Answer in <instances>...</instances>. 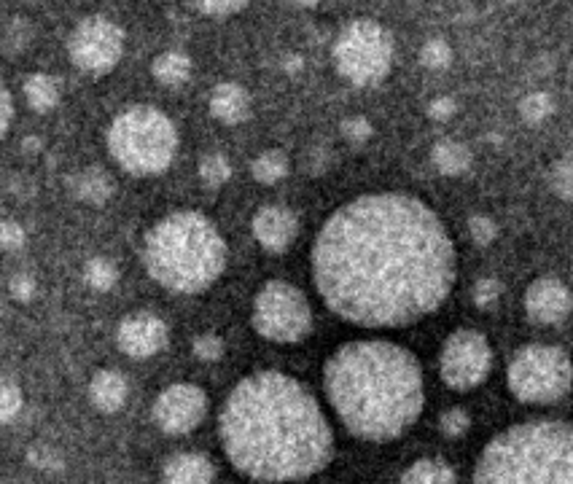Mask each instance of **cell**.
I'll list each match as a JSON object with an SVG mask.
<instances>
[{
	"mask_svg": "<svg viewBox=\"0 0 573 484\" xmlns=\"http://www.w3.org/2000/svg\"><path fill=\"white\" fill-rule=\"evenodd\" d=\"M313 277L334 315L364 329H401L442 307L455 248L442 218L412 194H364L313 242Z\"/></svg>",
	"mask_w": 573,
	"mask_h": 484,
	"instance_id": "cell-1",
	"label": "cell"
},
{
	"mask_svg": "<svg viewBox=\"0 0 573 484\" xmlns=\"http://www.w3.org/2000/svg\"><path fill=\"white\" fill-rule=\"evenodd\" d=\"M229 463L259 482H296L318 474L334 455L331 425L302 382L256 372L237 382L218 417Z\"/></svg>",
	"mask_w": 573,
	"mask_h": 484,
	"instance_id": "cell-2",
	"label": "cell"
},
{
	"mask_svg": "<svg viewBox=\"0 0 573 484\" xmlns=\"http://www.w3.org/2000/svg\"><path fill=\"white\" fill-rule=\"evenodd\" d=\"M323 388L339 423L364 441H391L423 412V372L409 350L393 342H350L331 355Z\"/></svg>",
	"mask_w": 573,
	"mask_h": 484,
	"instance_id": "cell-3",
	"label": "cell"
},
{
	"mask_svg": "<svg viewBox=\"0 0 573 484\" xmlns=\"http://www.w3.org/2000/svg\"><path fill=\"white\" fill-rule=\"evenodd\" d=\"M143 264L173 294H202L226 267V242L208 218L181 210L162 218L143 242Z\"/></svg>",
	"mask_w": 573,
	"mask_h": 484,
	"instance_id": "cell-4",
	"label": "cell"
},
{
	"mask_svg": "<svg viewBox=\"0 0 573 484\" xmlns=\"http://www.w3.org/2000/svg\"><path fill=\"white\" fill-rule=\"evenodd\" d=\"M479 484H573V425H514L495 436L474 468Z\"/></svg>",
	"mask_w": 573,
	"mask_h": 484,
	"instance_id": "cell-5",
	"label": "cell"
},
{
	"mask_svg": "<svg viewBox=\"0 0 573 484\" xmlns=\"http://www.w3.org/2000/svg\"><path fill=\"white\" fill-rule=\"evenodd\" d=\"M108 151L122 170L146 178L165 173L178 154L173 119L151 105H132L108 127Z\"/></svg>",
	"mask_w": 573,
	"mask_h": 484,
	"instance_id": "cell-6",
	"label": "cell"
},
{
	"mask_svg": "<svg viewBox=\"0 0 573 484\" xmlns=\"http://www.w3.org/2000/svg\"><path fill=\"white\" fill-rule=\"evenodd\" d=\"M331 54H334L339 76L345 81L356 87H372V84H380L391 70L393 38L380 22L356 19L339 30Z\"/></svg>",
	"mask_w": 573,
	"mask_h": 484,
	"instance_id": "cell-7",
	"label": "cell"
},
{
	"mask_svg": "<svg viewBox=\"0 0 573 484\" xmlns=\"http://www.w3.org/2000/svg\"><path fill=\"white\" fill-rule=\"evenodd\" d=\"M506 380L522 404H555L571 390V358L552 345L522 347L509 363Z\"/></svg>",
	"mask_w": 573,
	"mask_h": 484,
	"instance_id": "cell-8",
	"label": "cell"
},
{
	"mask_svg": "<svg viewBox=\"0 0 573 484\" xmlns=\"http://www.w3.org/2000/svg\"><path fill=\"white\" fill-rule=\"evenodd\" d=\"M253 329L270 342L294 345L313 329V310L299 288L270 280L253 299Z\"/></svg>",
	"mask_w": 573,
	"mask_h": 484,
	"instance_id": "cell-9",
	"label": "cell"
},
{
	"mask_svg": "<svg viewBox=\"0 0 573 484\" xmlns=\"http://www.w3.org/2000/svg\"><path fill=\"white\" fill-rule=\"evenodd\" d=\"M68 52L73 65L92 76H103L116 68L124 52L122 27L108 17H87L73 27L68 38Z\"/></svg>",
	"mask_w": 573,
	"mask_h": 484,
	"instance_id": "cell-10",
	"label": "cell"
},
{
	"mask_svg": "<svg viewBox=\"0 0 573 484\" xmlns=\"http://www.w3.org/2000/svg\"><path fill=\"white\" fill-rule=\"evenodd\" d=\"M493 366V350L479 331H455L442 347L439 372L452 390H471L482 385Z\"/></svg>",
	"mask_w": 573,
	"mask_h": 484,
	"instance_id": "cell-11",
	"label": "cell"
},
{
	"mask_svg": "<svg viewBox=\"0 0 573 484\" xmlns=\"http://www.w3.org/2000/svg\"><path fill=\"white\" fill-rule=\"evenodd\" d=\"M205 412H208L205 390L189 385V382H178V385L162 390L154 401V409H151L159 431L170 433V436H183V433L194 431L205 420Z\"/></svg>",
	"mask_w": 573,
	"mask_h": 484,
	"instance_id": "cell-12",
	"label": "cell"
},
{
	"mask_svg": "<svg viewBox=\"0 0 573 484\" xmlns=\"http://www.w3.org/2000/svg\"><path fill=\"white\" fill-rule=\"evenodd\" d=\"M116 345L130 358H151L165 350L167 323L151 312L127 315L116 329Z\"/></svg>",
	"mask_w": 573,
	"mask_h": 484,
	"instance_id": "cell-13",
	"label": "cell"
},
{
	"mask_svg": "<svg viewBox=\"0 0 573 484\" xmlns=\"http://www.w3.org/2000/svg\"><path fill=\"white\" fill-rule=\"evenodd\" d=\"M573 310V296L563 280L557 277H539L536 283H530L525 294V312L530 320H536L541 326H555L563 323Z\"/></svg>",
	"mask_w": 573,
	"mask_h": 484,
	"instance_id": "cell-14",
	"label": "cell"
},
{
	"mask_svg": "<svg viewBox=\"0 0 573 484\" xmlns=\"http://www.w3.org/2000/svg\"><path fill=\"white\" fill-rule=\"evenodd\" d=\"M296 232H299V218L294 210L283 205H267L253 216V237L259 240L264 251H288L294 245Z\"/></svg>",
	"mask_w": 573,
	"mask_h": 484,
	"instance_id": "cell-15",
	"label": "cell"
},
{
	"mask_svg": "<svg viewBox=\"0 0 573 484\" xmlns=\"http://www.w3.org/2000/svg\"><path fill=\"white\" fill-rule=\"evenodd\" d=\"M210 113L221 124H243L251 116V97L235 81H224L210 92Z\"/></svg>",
	"mask_w": 573,
	"mask_h": 484,
	"instance_id": "cell-16",
	"label": "cell"
},
{
	"mask_svg": "<svg viewBox=\"0 0 573 484\" xmlns=\"http://www.w3.org/2000/svg\"><path fill=\"white\" fill-rule=\"evenodd\" d=\"M89 401L100 412H119L127 401V380L113 369L97 372L89 382Z\"/></svg>",
	"mask_w": 573,
	"mask_h": 484,
	"instance_id": "cell-17",
	"label": "cell"
},
{
	"mask_svg": "<svg viewBox=\"0 0 573 484\" xmlns=\"http://www.w3.org/2000/svg\"><path fill=\"white\" fill-rule=\"evenodd\" d=\"M162 479L165 482H213L216 468L200 452H183L167 460L162 468Z\"/></svg>",
	"mask_w": 573,
	"mask_h": 484,
	"instance_id": "cell-18",
	"label": "cell"
},
{
	"mask_svg": "<svg viewBox=\"0 0 573 484\" xmlns=\"http://www.w3.org/2000/svg\"><path fill=\"white\" fill-rule=\"evenodd\" d=\"M113 189H116V183L103 167H87L73 181V194L87 205H105L113 197Z\"/></svg>",
	"mask_w": 573,
	"mask_h": 484,
	"instance_id": "cell-19",
	"label": "cell"
},
{
	"mask_svg": "<svg viewBox=\"0 0 573 484\" xmlns=\"http://www.w3.org/2000/svg\"><path fill=\"white\" fill-rule=\"evenodd\" d=\"M431 162L442 175H463L471 167V151L458 140H442L431 151Z\"/></svg>",
	"mask_w": 573,
	"mask_h": 484,
	"instance_id": "cell-20",
	"label": "cell"
},
{
	"mask_svg": "<svg viewBox=\"0 0 573 484\" xmlns=\"http://www.w3.org/2000/svg\"><path fill=\"white\" fill-rule=\"evenodd\" d=\"M151 73H154V78H157L162 87H181L191 76L189 54L175 52V49L173 52L159 54L154 65H151Z\"/></svg>",
	"mask_w": 573,
	"mask_h": 484,
	"instance_id": "cell-21",
	"label": "cell"
},
{
	"mask_svg": "<svg viewBox=\"0 0 573 484\" xmlns=\"http://www.w3.org/2000/svg\"><path fill=\"white\" fill-rule=\"evenodd\" d=\"M25 100L38 113L52 111L60 103V84L46 73H33L25 78Z\"/></svg>",
	"mask_w": 573,
	"mask_h": 484,
	"instance_id": "cell-22",
	"label": "cell"
},
{
	"mask_svg": "<svg viewBox=\"0 0 573 484\" xmlns=\"http://www.w3.org/2000/svg\"><path fill=\"white\" fill-rule=\"evenodd\" d=\"M288 173V156L278 148H270V151H264L253 159L251 165V175L264 186H275L286 178Z\"/></svg>",
	"mask_w": 573,
	"mask_h": 484,
	"instance_id": "cell-23",
	"label": "cell"
},
{
	"mask_svg": "<svg viewBox=\"0 0 573 484\" xmlns=\"http://www.w3.org/2000/svg\"><path fill=\"white\" fill-rule=\"evenodd\" d=\"M401 482H455V471L444 460H417L404 471Z\"/></svg>",
	"mask_w": 573,
	"mask_h": 484,
	"instance_id": "cell-24",
	"label": "cell"
},
{
	"mask_svg": "<svg viewBox=\"0 0 573 484\" xmlns=\"http://www.w3.org/2000/svg\"><path fill=\"white\" fill-rule=\"evenodd\" d=\"M84 280H87L89 288H95V291H111L116 286V280H119V269L113 264L111 259H105V256H95V259H89L84 264Z\"/></svg>",
	"mask_w": 573,
	"mask_h": 484,
	"instance_id": "cell-25",
	"label": "cell"
},
{
	"mask_svg": "<svg viewBox=\"0 0 573 484\" xmlns=\"http://www.w3.org/2000/svg\"><path fill=\"white\" fill-rule=\"evenodd\" d=\"M232 178V165L224 154H208L202 156L200 162V181L205 189H221L226 181Z\"/></svg>",
	"mask_w": 573,
	"mask_h": 484,
	"instance_id": "cell-26",
	"label": "cell"
},
{
	"mask_svg": "<svg viewBox=\"0 0 573 484\" xmlns=\"http://www.w3.org/2000/svg\"><path fill=\"white\" fill-rule=\"evenodd\" d=\"M555 111V103H552V97L547 92H530V95L522 97L520 103V116L528 124H541V121H547Z\"/></svg>",
	"mask_w": 573,
	"mask_h": 484,
	"instance_id": "cell-27",
	"label": "cell"
},
{
	"mask_svg": "<svg viewBox=\"0 0 573 484\" xmlns=\"http://www.w3.org/2000/svg\"><path fill=\"white\" fill-rule=\"evenodd\" d=\"M33 41V27L27 19H11L6 25V33H3V52L14 57V54L25 52L27 44Z\"/></svg>",
	"mask_w": 573,
	"mask_h": 484,
	"instance_id": "cell-28",
	"label": "cell"
},
{
	"mask_svg": "<svg viewBox=\"0 0 573 484\" xmlns=\"http://www.w3.org/2000/svg\"><path fill=\"white\" fill-rule=\"evenodd\" d=\"M549 186H552L557 197L565 199V202H573V154L555 162L552 173H549Z\"/></svg>",
	"mask_w": 573,
	"mask_h": 484,
	"instance_id": "cell-29",
	"label": "cell"
},
{
	"mask_svg": "<svg viewBox=\"0 0 573 484\" xmlns=\"http://www.w3.org/2000/svg\"><path fill=\"white\" fill-rule=\"evenodd\" d=\"M450 60L452 49L442 38H431V41H426L423 49H420V62H423L428 70H444L450 65Z\"/></svg>",
	"mask_w": 573,
	"mask_h": 484,
	"instance_id": "cell-30",
	"label": "cell"
},
{
	"mask_svg": "<svg viewBox=\"0 0 573 484\" xmlns=\"http://www.w3.org/2000/svg\"><path fill=\"white\" fill-rule=\"evenodd\" d=\"M22 412V390L14 380H3L0 385V420L11 423Z\"/></svg>",
	"mask_w": 573,
	"mask_h": 484,
	"instance_id": "cell-31",
	"label": "cell"
},
{
	"mask_svg": "<svg viewBox=\"0 0 573 484\" xmlns=\"http://www.w3.org/2000/svg\"><path fill=\"white\" fill-rule=\"evenodd\" d=\"M189 3L205 17H232L248 6V0H189Z\"/></svg>",
	"mask_w": 573,
	"mask_h": 484,
	"instance_id": "cell-32",
	"label": "cell"
},
{
	"mask_svg": "<svg viewBox=\"0 0 573 484\" xmlns=\"http://www.w3.org/2000/svg\"><path fill=\"white\" fill-rule=\"evenodd\" d=\"M471 425V417L466 409L461 407H452L447 409L442 417H439V428H442L444 436H450V439H458V436H463V433L469 431Z\"/></svg>",
	"mask_w": 573,
	"mask_h": 484,
	"instance_id": "cell-33",
	"label": "cell"
},
{
	"mask_svg": "<svg viewBox=\"0 0 573 484\" xmlns=\"http://www.w3.org/2000/svg\"><path fill=\"white\" fill-rule=\"evenodd\" d=\"M471 299L477 307L487 310V307H493L498 299H501V283L495 280V277H479L477 283H474V291H471Z\"/></svg>",
	"mask_w": 573,
	"mask_h": 484,
	"instance_id": "cell-34",
	"label": "cell"
},
{
	"mask_svg": "<svg viewBox=\"0 0 573 484\" xmlns=\"http://www.w3.org/2000/svg\"><path fill=\"white\" fill-rule=\"evenodd\" d=\"M27 460H30L38 471H46V474H54V471H60V468L65 466V460L60 458V452L52 450V447H30Z\"/></svg>",
	"mask_w": 573,
	"mask_h": 484,
	"instance_id": "cell-35",
	"label": "cell"
},
{
	"mask_svg": "<svg viewBox=\"0 0 573 484\" xmlns=\"http://www.w3.org/2000/svg\"><path fill=\"white\" fill-rule=\"evenodd\" d=\"M191 350H194V355H197L200 361L213 363L224 355V342H221V337H216V334H202V337L194 339Z\"/></svg>",
	"mask_w": 573,
	"mask_h": 484,
	"instance_id": "cell-36",
	"label": "cell"
},
{
	"mask_svg": "<svg viewBox=\"0 0 573 484\" xmlns=\"http://www.w3.org/2000/svg\"><path fill=\"white\" fill-rule=\"evenodd\" d=\"M342 135L353 146H361V143L372 138V121L364 119V116H350V119L342 121Z\"/></svg>",
	"mask_w": 573,
	"mask_h": 484,
	"instance_id": "cell-37",
	"label": "cell"
},
{
	"mask_svg": "<svg viewBox=\"0 0 573 484\" xmlns=\"http://www.w3.org/2000/svg\"><path fill=\"white\" fill-rule=\"evenodd\" d=\"M469 234L477 245H490L495 240V234H498V226H495L493 218L479 213V216L469 218Z\"/></svg>",
	"mask_w": 573,
	"mask_h": 484,
	"instance_id": "cell-38",
	"label": "cell"
},
{
	"mask_svg": "<svg viewBox=\"0 0 573 484\" xmlns=\"http://www.w3.org/2000/svg\"><path fill=\"white\" fill-rule=\"evenodd\" d=\"M0 245L6 248V251H17L25 245V229L17 224V221H3L0 226Z\"/></svg>",
	"mask_w": 573,
	"mask_h": 484,
	"instance_id": "cell-39",
	"label": "cell"
},
{
	"mask_svg": "<svg viewBox=\"0 0 573 484\" xmlns=\"http://www.w3.org/2000/svg\"><path fill=\"white\" fill-rule=\"evenodd\" d=\"M9 291L17 302H30L35 296V280L30 275H17L11 280Z\"/></svg>",
	"mask_w": 573,
	"mask_h": 484,
	"instance_id": "cell-40",
	"label": "cell"
},
{
	"mask_svg": "<svg viewBox=\"0 0 573 484\" xmlns=\"http://www.w3.org/2000/svg\"><path fill=\"white\" fill-rule=\"evenodd\" d=\"M455 113V100L450 97H436L434 103L428 105V116L436 121H447Z\"/></svg>",
	"mask_w": 573,
	"mask_h": 484,
	"instance_id": "cell-41",
	"label": "cell"
},
{
	"mask_svg": "<svg viewBox=\"0 0 573 484\" xmlns=\"http://www.w3.org/2000/svg\"><path fill=\"white\" fill-rule=\"evenodd\" d=\"M0 116H3V121H0V127H3V135L9 132L11 127V119H14V100H11V89L3 87L0 89Z\"/></svg>",
	"mask_w": 573,
	"mask_h": 484,
	"instance_id": "cell-42",
	"label": "cell"
},
{
	"mask_svg": "<svg viewBox=\"0 0 573 484\" xmlns=\"http://www.w3.org/2000/svg\"><path fill=\"white\" fill-rule=\"evenodd\" d=\"M326 170H329V154H326V148H315L310 154V173L323 175Z\"/></svg>",
	"mask_w": 573,
	"mask_h": 484,
	"instance_id": "cell-43",
	"label": "cell"
},
{
	"mask_svg": "<svg viewBox=\"0 0 573 484\" xmlns=\"http://www.w3.org/2000/svg\"><path fill=\"white\" fill-rule=\"evenodd\" d=\"M22 151H27V154H38V151H44V140L30 135V138L22 140Z\"/></svg>",
	"mask_w": 573,
	"mask_h": 484,
	"instance_id": "cell-44",
	"label": "cell"
},
{
	"mask_svg": "<svg viewBox=\"0 0 573 484\" xmlns=\"http://www.w3.org/2000/svg\"><path fill=\"white\" fill-rule=\"evenodd\" d=\"M302 65H304L302 57H288V60H286L288 73H299V70H302Z\"/></svg>",
	"mask_w": 573,
	"mask_h": 484,
	"instance_id": "cell-45",
	"label": "cell"
},
{
	"mask_svg": "<svg viewBox=\"0 0 573 484\" xmlns=\"http://www.w3.org/2000/svg\"><path fill=\"white\" fill-rule=\"evenodd\" d=\"M296 3H299V6H307V9H310V6H318L321 0H296Z\"/></svg>",
	"mask_w": 573,
	"mask_h": 484,
	"instance_id": "cell-46",
	"label": "cell"
},
{
	"mask_svg": "<svg viewBox=\"0 0 573 484\" xmlns=\"http://www.w3.org/2000/svg\"><path fill=\"white\" fill-rule=\"evenodd\" d=\"M509 3H514V0H509Z\"/></svg>",
	"mask_w": 573,
	"mask_h": 484,
	"instance_id": "cell-47",
	"label": "cell"
}]
</instances>
